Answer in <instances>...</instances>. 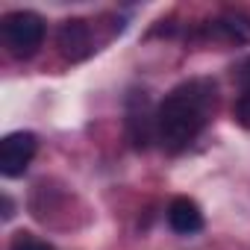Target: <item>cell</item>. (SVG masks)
<instances>
[{
  "instance_id": "obj_2",
  "label": "cell",
  "mask_w": 250,
  "mask_h": 250,
  "mask_svg": "<svg viewBox=\"0 0 250 250\" xmlns=\"http://www.w3.org/2000/svg\"><path fill=\"white\" fill-rule=\"evenodd\" d=\"M0 30H3V44L9 47V53L15 59L36 56L42 42H44V21L36 12H27V9L9 12L3 18V24H0Z\"/></svg>"
},
{
  "instance_id": "obj_7",
  "label": "cell",
  "mask_w": 250,
  "mask_h": 250,
  "mask_svg": "<svg viewBox=\"0 0 250 250\" xmlns=\"http://www.w3.org/2000/svg\"><path fill=\"white\" fill-rule=\"evenodd\" d=\"M9 250H56V247L47 244V241H42V238H36L33 232H18V235L12 238Z\"/></svg>"
},
{
  "instance_id": "obj_1",
  "label": "cell",
  "mask_w": 250,
  "mask_h": 250,
  "mask_svg": "<svg viewBox=\"0 0 250 250\" xmlns=\"http://www.w3.org/2000/svg\"><path fill=\"white\" fill-rule=\"evenodd\" d=\"M215 109V83L188 80L177 85L156 109V142L168 153L186 150L206 127Z\"/></svg>"
},
{
  "instance_id": "obj_10",
  "label": "cell",
  "mask_w": 250,
  "mask_h": 250,
  "mask_svg": "<svg viewBox=\"0 0 250 250\" xmlns=\"http://www.w3.org/2000/svg\"><path fill=\"white\" fill-rule=\"evenodd\" d=\"M247 68H250V65H247ZM247 77H250V74H247Z\"/></svg>"
},
{
  "instance_id": "obj_3",
  "label": "cell",
  "mask_w": 250,
  "mask_h": 250,
  "mask_svg": "<svg viewBox=\"0 0 250 250\" xmlns=\"http://www.w3.org/2000/svg\"><path fill=\"white\" fill-rule=\"evenodd\" d=\"M36 150H39L36 133H24V130L9 133L3 142H0V174L9 177V180L12 177H21L30 168Z\"/></svg>"
},
{
  "instance_id": "obj_4",
  "label": "cell",
  "mask_w": 250,
  "mask_h": 250,
  "mask_svg": "<svg viewBox=\"0 0 250 250\" xmlns=\"http://www.w3.org/2000/svg\"><path fill=\"white\" fill-rule=\"evenodd\" d=\"M56 44H59L62 56H65V59H71V62H77V59L88 56V53H91V33H88V24H85V21H80V18L65 21V24L59 27Z\"/></svg>"
},
{
  "instance_id": "obj_9",
  "label": "cell",
  "mask_w": 250,
  "mask_h": 250,
  "mask_svg": "<svg viewBox=\"0 0 250 250\" xmlns=\"http://www.w3.org/2000/svg\"><path fill=\"white\" fill-rule=\"evenodd\" d=\"M15 212H12V200H9V194H3V221H9Z\"/></svg>"
},
{
  "instance_id": "obj_6",
  "label": "cell",
  "mask_w": 250,
  "mask_h": 250,
  "mask_svg": "<svg viewBox=\"0 0 250 250\" xmlns=\"http://www.w3.org/2000/svg\"><path fill=\"white\" fill-rule=\"evenodd\" d=\"M209 36H218V39H227V42H247L250 39V18L238 15V12L221 15L218 21H212Z\"/></svg>"
},
{
  "instance_id": "obj_8",
  "label": "cell",
  "mask_w": 250,
  "mask_h": 250,
  "mask_svg": "<svg viewBox=\"0 0 250 250\" xmlns=\"http://www.w3.org/2000/svg\"><path fill=\"white\" fill-rule=\"evenodd\" d=\"M235 121L241 127H250V85L241 91V97L235 100Z\"/></svg>"
},
{
  "instance_id": "obj_5",
  "label": "cell",
  "mask_w": 250,
  "mask_h": 250,
  "mask_svg": "<svg viewBox=\"0 0 250 250\" xmlns=\"http://www.w3.org/2000/svg\"><path fill=\"white\" fill-rule=\"evenodd\" d=\"M168 224L180 235H194L203 229V212L191 197H174L168 206Z\"/></svg>"
}]
</instances>
